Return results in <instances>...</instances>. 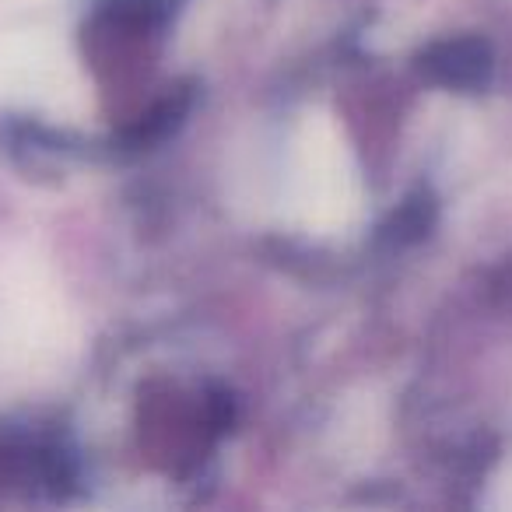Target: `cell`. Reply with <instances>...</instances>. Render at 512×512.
<instances>
[{"instance_id":"2","label":"cell","mask_w":512,"mask_h":512,"mask_svg":"<svg viewBox=\"0 0 512 512\" xmlns=\"http://www.w3.org/2000/svg\"><path fill=\"white\" fill-rule=\"evenodd\" d=\"M186 109H190V92H186V88H176V92H169L165 99H158L155 106H151L148 113L134 123L130 137H134V141H162L165 134H172V130L179 127V120L186 116Z\"/></svg>"},{"instance_id":"3","label":"cell","mask_w":512,"mask_h":512,"mask_svg":"<svg viewBox=\"0 0 512 512\" xmlns=\"http://www.w3.org/2000/svg\"><path fill=\"white\" fill-rule=\"evenodd\" d=\"M432 225H435V200L428 197V193H414V197H407L404 204L393 211L390 225H386V239L407 246V242L425 239Z\"/></svg>"},{"instance_id":"1","label":"cell","mask_w":512,"mask_h":512,"mask_svg":"<svg viewBox=\"0 0 512 512\" xmlns=\"http://www.w3.org/2000/svg\"><path fill=\"white\" fill-rule=\"evenodd\" d=\"M421 71L449 88H477L491 74V50L481 39H449L421 53Z\"/></svg>"}]
</instances>
